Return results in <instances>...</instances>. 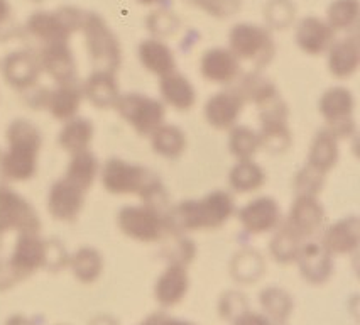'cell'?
I'll use <instances>...</instances> for the list:
<instances>
[{
	"label": "cell",
	"instance_id": "obj_1",
	"mask_svg": "<svg viewBox=\"0 0 360 325\" xmlns=\"http://www.w3.org/2000/svg\"><path fill=\"white\" fill-rule=\"evenodd\" d=\"M100 181L110 195H137L144 205L167 212V193L161 178L149 168L110 158L100 168Z\"/></svg>",
	"mask_w": 360,
	"mask_h": 325
},
{
	"label": "cell",
	"instance_id": "obj_2",
	"mask_svg": "<svg viewBox=\"0 0 360 325\" xmlns=\"http://www.w3.org/2000/svg\"><path fill=\"white\" fill-rule=\"evenodd\" d=\"M236 214L233 197L225 190H215L203 198L183 200L166 212L169 234L186 236L188 232L213 231L227 224Z\"/></svg>",
	"mask_w": 360,
	"mask_h": 325
},
{
	"label": "cell",
	"instance_id": "obj_3",
	"mask_svg": "<svg viewBox=\"0 0 360 325\" xmlns=\"http://www.w3.org/2000/svg\"><path fill=\"white\" fill-rule=\"evenodd\" d=\"M7 151L0 156V173L9 181H29L37 173L43 148L39 127L27 119H15L6 131Z\"/></svg>",
	"mask_w": 360,
	"mask_h": 325
},
{
	"label": "cell",
	"instance_id": "obj_4",
	"mask_svg": "<svg viewBox=\"0 0 360 325\" xmlns=\"http://www.w3.org/2000/svg\"><path fill=\"white\" fill-rule=\"evenodd\" d=\"M82 31L94 72L117 73L122 65V46L107 20L97 12H85Z\"/></svg>",
	"mask_w": 360,
	"mask_h": 325
},
{
	"label": "cell",
	"instance_id": "obj_5",
	"mask_svg": "<svg viewBox=\"0 0 360 325\" xmlns=\"http://www.w3.org/2000/svg\"><path fill=\"white\" fill-rule=\"evenodd\" d=\"M229 49L238 61H249L257 72L271 65L276 56L274 37L267 27L240 23L229 32Z\"/></svg>",
	"mask_w": 360,
	"mask_h": 325
},
{
	"label": "cell",
	"instance_id": "obj_6",
	"mask_svg": "<svg viewBox=\"0 0 360 325\" xmlns=\"http://www.w3.org/2000/svg\"><path fill=\"white\" fill-rule=\"evenodd\" d=\"M85 12L77 7H60L58 11L34 12L27 19L26 29L32 37L44 44L68 43L77 31H82Z\"/></svg>",
	"mask_w": 360,
	"mask_h": 325
},
{
	"label": "cell",
	"instance_id": "obj_7",
	"mask_svg": "<svg viewBox=\"0 0 360 325\" xmlns=\"http://www.w3.org/2000/svg\"><path fill=\"white\" fill-rule=\"evenodd\" d=\"M117 226L129 239L137 243H158L169 236L166 212L150 205H125L117 214Z\"/></svg>",
	"mask_w": 360,
	"mask_h": 325
},
{
	"label": "cell",
	"instance_id": "obj_8",
	"mask_svg": "<svg viewBox=\"0 0 360 325\" xmlns=\"http://www.w3.org/2000/svg\"><path fill=\"white\" fill-rule=\"evenodd\" d=\"M114 108L120 119H124L142 137H150L166 119V106L161 100L137 91L120 95Z\"/></svg>",
	"mask_w": 360,
	"mask_h": 325
},
{
	"label": "cell",
	"instance_id": "obj_9",
	"mask_svg": "<svg viewBox=\"0 0 360 325\" xmlns=\"http://www.w3.org/2000/svg\"><path fill=\"white\" fill-rule=\"evenodd\" d=\"M318 110L337 139H349L355 134V97L347 87H332L318 100Z\"/></svg>",
	"mask_w": 360,
	"mask_h": 325
},
{
	"label": "cell",
	"instance_id": "obj_10",
	"mask_svg": "<svg viewBox=\"0 0 360 325\" xmlns=\"http://www.w3.org/2000/svg\"><path fill=\"white\" fill-rule=\"evenodd\" d=\"M41 219L22 195L0 185V236L7 232L39 234Z\"/></svg>",
	"mask_w": 360,
	"mask_h": 325
},
{
	"label": "cell",
	"instance_id": "obj_11",
	"mask_svg": "<svg viewBox=\"0 0 360 325\" xmlns=\"http://www.w3.org/2000/svg\"><path fill=\"white\" fill-rule=\"evenodd\" d=\"M15 281L31 278L46 265V239L39 234H19L7 261Z\"/></svg>",
	"mask_w": 360,
	"mask_h": 325
},
{
	"label": "cell",
	"instance_id": "obj_12",
	"mask_svg": "<svg viewBox=\"0 0 360 325\" xmlns=\"http://www.w3.org/2000/svg\"><path fill=\"white\" fill-rule=\"evenodd\" d=\"M244 107V98L238 94L236 87H229V89L217 91L212 97H208L207 103H205L203 114L207 122L213 129H217V131H230V129L237 126Z\"/></svg>",
	"mask_w": 360,
	"mask_h": 325
},
{
	"label": "cell",
	"instance_id": "obj_13",
	"mask_svg": "<svg viewBox=\"0 0 360 325\" xmlns=\"http://www.w3.org/2000/svg\"><path fill=\"white\" fill-rule=\"evenodd\" d=\"M242 227L250 236H261L281 226V205L273 197H257L237 212Z\"/></svg>",
	"mask_w": 360,
	"mask_h": 325
},
{
	"label": "cell",
	"instance_id": "obj_14",
	"mask_svg": "<svg viewBox=\"0 0 360 325\" xmlns=\"http://www.w3.org/2000/svg\"><path fill=\"white\" fill-rule=\"evenodd\" d=\"M0 73L9 87L18 91H27L37 85L41 77V66L37 54L20 49L7 54L0 63Z\"/></svg>",
	"mask_w": 360,
	"mask_h": 325
},
{
	"label": "cell",
	"instance_id": "obj_15",
	"mask_svg": "<svg viewBox=\"0 0 360 325\" xmlns=\"http://www.w3.org/2000/svg\"><path fill=\"white\" fill-rule=\"evenodd\" d=\"M46 205H48L49 215L58 222H75L85 205V191L61 178L54 181L49 189Z\"/></svg>",
	"mask_w": 360,
	"mask_h": 325
},
{
	"label": "cell",
	"instance_id": "obj_16",
	"mask_svg": "<svg viewBox=\"0 0 360 325\" xmlns=\"http://www.w3.org/2000/svg\"><path fill=\"white\" fill-rule=\"evenodd\" d=\"M300 274L309 285H325L332 278L335 265L333 256L326 253V249L315 241H307L301 246L298 256H296Z\"/></svg>",
	"mask_w": 360,
	"mask_h": 325
},
{
	"label": "cell",
	"instance_id": "obj_17",
	"mask_svg": "<svg viewBox=\"0 0 360 325\" xmlns=\"http://www.w3.org/2000/svg\"><path fill=\"white\" fill-rule=\"evenodd\" d=\"M200 73L215 85H232L240 78L242 66L229 48H210L200 60Z\"/></svg>",
	"mask_w": 360,
	"mask_h": 325
},
{
	"label": "cell",
	"instance_id": "obj_18",
	"mask_svg": "<svg viewBox=\"0 0 360 325\" xmlns=\"http://www.w3.org/2000/svg\"><path fill=\"white\" fill-rule=\"evenodd\" d=\"M286 224L301 239L307 241L323 227L325 208L320 200L315 197H296L295 202L291 203Z\"/></svg>",
	"mask_w": 360,
	"mask_h": 325
},
{
	"label": "cell",
	"instance_id": "obj_19",
	"mask_svg": "<svg viewBox=\"0 0 360 325\" xmlns=\"http://www.w3.org/2000/svg\"><path fill=\"white\" fill-rule=\"evenodd\" d=\"M41 72H44L56 83H66L77 80V61L68 43L44 44L39 54Z\"/></svg>",
	"mask_w": 360,
	"mask_h": 325
},
{
	"label": "cell",
	"instance_id": "obj_20",
	"mask_svg": "<svg viewBox=\"0 0 360 325\" xmlns=\"http://www.w3.org/2000/svg\"><path fill=\"white\" fill-rule=\"evenodd\" d=\"M295 41L298 48L309 56H320L326 53L335 41V31L326 24V20L308 15L296 26Z\"/></svg>",
	"mask_w": 360,
	"mask_h": 325
},
{
	"label": "cell",
	"instance_id": "obj_21",
	"mask_svg": "<svg viewBox=\"0 0 360 325\" xmlns=\"http://www.w3.org/2000/svg\"><path fill=\"white\" fill-rule=\"evenodd\" d=\"M190 290V274L183 266L167 265L154 283V300L162 308H173L185 300Z\"/></svg>",
	"mask_w": 360,
	"mask_h": 325
},
{
	"label": "cell",
	"instance_id": "obj_22",
	"mask_svg": "<svg viewBox=\"0 0 360 325\" xmlns=\"http://www.w3.org/2000/svg\"><path fill=\"white\" fill-rule=\"evenodd\" d=\"M321 246L332 256H345L354 254L360 246V220L350 215L332 224L321 237Z\"/></svg>",
	"mask_w": 360,
	"mask_h": 325
},
{
	"label": "cell",
	"instance_id": "obj_23",
	"mask_svg": "<svg viewBox=\"0 0 360 325\" xmlns=\"http://www.w3.org/2000/svg\"><path fill=\"white\" fill-rule=\"evenodd\" d=\"M82 102L83 90L82 83H78V80L56 83V87L48 91L44 110H48L53 119L68 122L78 115Z\"/></svg>",
	"mask_w": 360,
	"mask_h": 325
},
{
	"label": "cell",
	"instance_id": "obj_24",
	"mask_svg": "<svg viewBox=\"0 0 360 325\" xmlns=\"http://www.w3.org/2000/svg\"><path fill=\"white\" fill-rule=\"evenodd\" d=\"M328 72L337 80H349L360 65V46L357 36H347L333 41L328 51Z\"/></svg>",
	"mask_w": 360,
	"mask_h": 325
},
{
	"label": "cell",
	"instance_id": "obj_25",
	"mask_svg": "<svg viewBox=\"0 0 360 325\" xmlns=\"http://www.w3.org/2000/svg\"><path fill=\"white\" fill-rule=\"evenodd\" d=\"M83 98L88 100L94 107L100 110L114 108L117 100L120 97L119 82L115 73L108 72H91L88 78L82 83Z\"/></svg>",
	"mask_w": 360,
	"mask_h": 325
},
{
	"label": "cell",
	"instance_id": "obj_26",
	"mask_svg": "<svg viewBox=\"0 0 360 325\" xmlns=\"http://www.w3.org/2000/svg\"><path fill=\"white\" fill-rule=\"evenodd\" d=\"M159 91H161V102L178 112L191 110L196 103V97H198L193 83L188 80L185 75L178 72L161 78Z\"/></svg>",
	"mask_w": 360,
	"mask_h": 325
},
{
	"label": "cell",
	"instance_id": "obj_27",
	"mask_svg": "<svg viewBox=\"0 0 360 325\" xmlns=\"http://www.w3.org/2000/svg\"><path fill=\"white\" fill-rule=\"evenodd\" d=\"M137 56L144 70L159 78L176 72L174 53L165 41L154 39V37L144 39L137 48Z\"/></svg>",
	"mask_w": 360,
	"mask_h": 325
},
{
	"label": "cell",
	"instance_id": "obj_28",
	"mask_svg": "<svg viewBox=\"0 0 360 325\" xmlns=\"http://www.w3.org/2000/svg\"><path fill=\"white\" fill-rule=\"evenodd\" d=\"M338 158H340V148H338L337 137L326 129L318 131L309 146L307 165L316 172L326 174L337 166Z\"/></svg>",
	"mask_w": 360,
	"mask_h": 325
},
{
	"label": "cell",
	"instance_id": "obj_29",
	"mask_svg": "<svg viewBox=\"0 0 360 325\" xmlns=\"http://www.w3.org/2000/svg\"><path fill=\"white\" fill-rule=\"evenodd\" d=\"M259 305L262 308V315L271 324L283 325L290 320L295 312V300L290 291L281 286H267L259 293Z\"/></svg>",
	"mask_w": 360,
	"mask_h": 325
},
{
	"label": "cell",
	"instance_id": "obj_30",
	"mask_svg": "<svg viewBox=\"0 0 360 325\" xmlns=\"http://www.w3.org/2000/svg\"><path fill=\"white\" fill-rule=\"evenodd\" d=\"M95 136V126L91 120L85 117H75L65 122V126L58 134V144L63 151L68 154H78L83 151H88L91 141Z\"/></svg>",
	"mask_w": 360,
	"mask_h": 325
},
{
	"label": "cell",
	"instance_id": "obj_31",
	"mask_svg": "<svg viewBox=\"0 0 360 325\" xmlns=\"http://www.w3.org/2000/svg\"><path fill=\"white\" fill-rule=\"evenodd\" d=\"M103 266H105V261H103L102 253L97 248H91V246L78 248L77 251L71 254L68 261V268L73 273V276L79 283H85V285L95 283L102 276Z\"/></svg>",
	"mask_w": 360,
	"mask_h": 325
},
{
	"label": "cell",
	"instance_id": "obj_32",
	"mask_svg": "<svg viewBox=\"0 0 360 325\" xmlns=\"http://www.w3.org/2000/svg\"><path fill=\"white\" fill-rule=\"evenodd\" d=\"M98 174L100 162L97 160V156L88 149V151L73 154V156H71L68 166H66V173L63 178L86 193V191L94 186Z\"/></svg>",
	"mask_w": 360,
	"mask_h": 325
},
{
	"label": "cell",
	"instance_id": "obj_33",
	"mask_svg": "<svg viewBox=\"0 0 360 325\" xmlns=\"http://www.w3.org/2000/svg\"><path fill=\"white\" fill-rule=\"evenodd\" d=\"M266 273V261L255 249H242L230 261V276L240 285H252Z\"/></svg>",
	"mask_w": 360,
	"mask_h": 325
},
{
	"label": "cell",
	"instance_id": "obj_34",
	"mask_svg": "<svg viewBox=\"0 0 360 325\" xmlns=\"http://www.w3.org/2000/svg\"><path fill=\"white\" fill-rule=\"evenodd\" d=\"M238 94L242 95L244 102H252L255 107H261L269 100L278 97L279 90L273 82L267 77H264L261 72H250L245 75H240L238 78V85L236 87Z\"/></svg>",
	"mask_w": 360,
	"mask_h": 325
},
{
	"label": "cell",
	"instance_id": "obj_35",
	"mask_svg": "<svg viewBox=\"0 0 360 325\" xmlns=\"http://www.w3.org/2000/svg\"><path fill=\"white\" fill-rule=\"evenodd\" d=\"M186 134L174 124H162L150 134V148L165 160H178L186 149Z\"/></svg>",
	"mask_w": 360,
	"mask_h": 325
},
{
	"label": "cell",
	"instance_id": "obj_36",
	"mask_svg": "<svg viewBox=\"0 0 360 325\" xmlns=\"http://www.w3.org/2000/svg\"><path fill=\"white\" fill-rule=\"evenodd\" d=\"M257 134L261 141V149L274 154V156L286 153L292 144V134L288 126V119L261 120V131Z\"/></svg>",
	"mask_w": 360,
	"mask_h": 325
},
{
	"label": "cell",
	"instance_id": "obj_37",
	"mask_svg": "<svg viewBox=\"0 0 360 325\" xmlns=\"http://www.w3.org/2000/svg\"><path fill=\"white\" fill-rule=\"evenodd\" d=\"M266 183V173L254 160L237 161L229 173V185L236 193H252Z\"/></svg>",
	"mask_w": 360,
	"mask_h": 325
},
{
	"label": "cell",
	"instance_id": "obj_38",
	"mask_svg": "<svg viewBox=\"0 0 360 325\" xmlns=\"http://www.w3.org/2000/svg\"><path fill=\"white\" fill-rule=\"evenodd\" d=\"M307 241H303L296 234L286 222L281 224L276 229L273 239L269 243V254L271 257L279 265H291L296 261L301 246Z\"/></svg>",
	"mask_w": 360,
	"mask_h": 325
},
{
	"label": "cell",
	"instance_id": "obj_39",
	"mask_svg": "<svg viewBox=\"0 0 360 325\" xmlns=\"http://www.w3.org/2000/svg\"><path fill=\"white\" fill-rule=\"evenodd\" d=\"M229 151L237 161L254 160V156L261 151L259 134L249 126H237L230 129Z\"/></svg>",
	"mask_w": 360,
	"mask_h": 325
},
{
	"label": "cell",
	"instance_id": "obj_40",
	"mask_svg": "<svg viewBox=\"0 0 360 325\" xmlns=\"http://www.w3.org/2000/svg\"><path fill=\"white\" fill-rule=\"evenodd\" d=\"M360 14L359 0H333L326 11V24L337 31H349L357 24Z\"/></svg>",
	"mask_w": 360,
	"mask_h": 325
},
{
	"label": "cell",
	"instance_id": "obj_41",
	"mask_svg": "<svg viewBox=\"0 0 360 325\" xmlns=\"http://www.w3.org/2000/svg\"><path fill=\"white\" fill-rule=\"evenodd\" d=\"M166 239H169V244L162 248V256L166 257L167 265L188 268V265L195 260L196 254V246L193 241L181 234H169Z\"/></svg>",
	"mask_w": 360,
	"mask_h": 325
},
{
	"label": "cell",
	"instance_id": "obj_42",
	"mask_svg": "<svg viewBox=\"0 0 360 325\" xmlns=\"http://www.w3.org/2000/svg\"><path fill=\"white\" fill-rule=\"evenodd\" d=\"M146 27H148L154 39H162V37L174 36L178 29L181 27V20L173 11L158 9L148 15Z\"/></svg>",
	"mask_w": 360,
	"mask_h": 325
},
{
	"label": "cell",
	"instance_id": "obj_43",
	"mask_svg": "<svg viewBox=\"0 0 360 325\" xmlns=\"http://www.w3.org/2000/svg\"><path fill=\"white\" fill-rule=\"evenodd\" d=\"M326 174L316 172L311 166L304 165L292 180V190L296 197H318L325 186Z\"/></svg>",
	"mask_w": 360,
	"mask_h": 325
},
{
	"label": "cell",
	"instance_id": "obj_44",
	"mask_svg": "<svg viewBox=\"0 0 360 325\" xmlns=\"http://www.w3.org/2000/svg\"><path fill=\"white\" fill-rule=\"evenodd\" d=\"M296 7L291 0H269L264 9V18L273 29H286L295 20Z\"/></svg>",
	"mask_w": 360,
	"mask_h": 325
},
{
	"label": "cell",
	"instance_id": "obj_45",
	"mask_svg": "<svg viewBox=\"0 0 360 325\" xmlns=\"http://www.w3.org/2000/svg\"><path fill=\"white\" fill-rule=\"evenodd\" d=\"M249 310V300L242 291L227 290L219 298V315L221 320L233 322L242 314Z\"/></svg>",
	"mask_w": 360,
	"mask_h": 325
},
{
	"label": "cell",
	"instance_id": "obj_46",
	"mask_svg": "<svg viewBox=\"0 0 360 325\" xmlns=\"http://www.w3.org/2000/svg\"><path fill=\"white\" fill-rule=\"evenodd\" d=\"M185 2L215 19L233 18L242 9V0H185Z\"/></svg>",
	"mask_w": 360,
	"mask_h": 325
},
{
	"label": "cell",
	"instance_id": "obj_47",
	"mask_svg": "<svg viewBox=\"0 0 360 325\" xmlns=\"http://www.w3.org/2000/svg\"><path fill=\"white\" fill-rule=\"evenodd\" d=\"M70 254L66 253V248L61 241L58 239H46V265L44 269L58 273V271L68 268Z\"/></svg>",
	"mask_w": 360,
	"mask_h": 325
},
{
	"label": "cell",
	"instance_id": "obj_48",
	"mask_svg": "<svg viewBox=\"0 0 360 325\" xmlns=\"http://www.w3.org/2000/svg\"><path fill=\"white\" fill-rule=\"evenodd\" d=\"M232 325H273V324H271L262 314H259V312L247 310L245 314H242L238 319L233 320Z\"/></svg>",
	"mask_w": 360,
	"mask_h": 325
},
{
	"label": "cell",
	"instance_id": "obj_49",
	"mask_svg": "<svg viewBox=\"0 0 360 325\" xmlns=\"http://www.w3.org/2000/svg\"><path fill=\"white\" fill-rule=\"evenodd\" d=\"M15 278L14 274H12V271L9 268V265H7V261L0 260V293H4V291L11 290L12 286L15 285Z\"/></svg>",
	"mask_w": 360,
	"mask_h": 325
},
{
	"label": "cell",
	"instance_id": "obj_50",
	"mask_svg": "<svg viewBox=\"0 0 360 325\" xmlns=\"http://www.w3.org/2000/svg\"><path fill=\"white\" fill-rule=\"evenodd\" d=\"M156 325H196L190 320H183V319H176V317H171L165 314V312H156Z\"/></svg>",
	"mask_w": 360,
	"mask_h": 325
},
{
	"label": "cell",
	"instance_id": "obj_51",
	"mask_svg": "<svg viewBox=\"0 0 360 325\" xmlns=\"http://www.w3.org/2000/svg\"><path fill=\"white\" fill-rule=\"evenodd\" d=\"M12 7L7 0H0V29H4L11 23Z\"/></svg>",
	"mask_w": 360,
	"mask_h": 325
},
{
	"label": "cell",
	"instance_id": "obj_52",
	"mask_svg": "<svg viewBox=\"0 0 360 325\" xmlns=\"http://www.w3.org/2000/svg\"><path fill=\"white\" fill-rule=\"evenodd\" d=\"M4 325H34V324H32V320L27 319L26 315L14 314L6 320V324H4Z\"/></svg>",
	"mask_w": 360,
	"mask_h": 325
},
{
	"label": "cell",
	"instance_id": "obj_53",
	"mask_svg": "<svg viewBox=\"0 0 360 325\" xmlns=\"http://www.w3.org/2000/svg\"><path fill=\"white\" fill-rule=\"evenodd\" d=\"M88 325H119V322L112 315H97L90 320Z\"/></svg>",
	"mask_w": 360,
	"mask_h": 325
},
{
	"label": "cell",
	"instance_id": "obj_54",
	"mask_svg": "<svg viewBox=\"0 0 360 325\" xmlns=\"http://www.w3.org/2000/svg\"><path fill=\"white\" fill-rule=\"evenodd\" d=\"M156 320H158V317H156V312H154V314L146 317V319L142 320L139 325H156Z\"/></svg>",
	"mask_w": 360,
	"mask_h": 325
},
{
	"label": "cell",
	"instance_id": "obj_55",
	"mask_svg": "<svg viewBox=\"0 0 360 325\" xmlns=\"http://www.w3.org/2000/svg\"><path fill=\"white\" fill-rule=\"evenodd\" d=\"M137 2H139L141 6H156V4L165 2V0H137Z\"/></svg>",
	"mask_w": 360,
	"mask_h": 325
},
{
	"label": "cell",
	"instance_id": "obj_56",
	"mask_svg": "<svg viewBox=\"0 0 360 325\" xmlns=\"http://www.w3.org/2000/svg\"><path fill=\"white\" fill-rule=\"evenodd\" d=\"M0 156H2V153H0Z\"/></svg>",
	"mask_w": 360,
	"mask_h": 325
}]
</instances>
